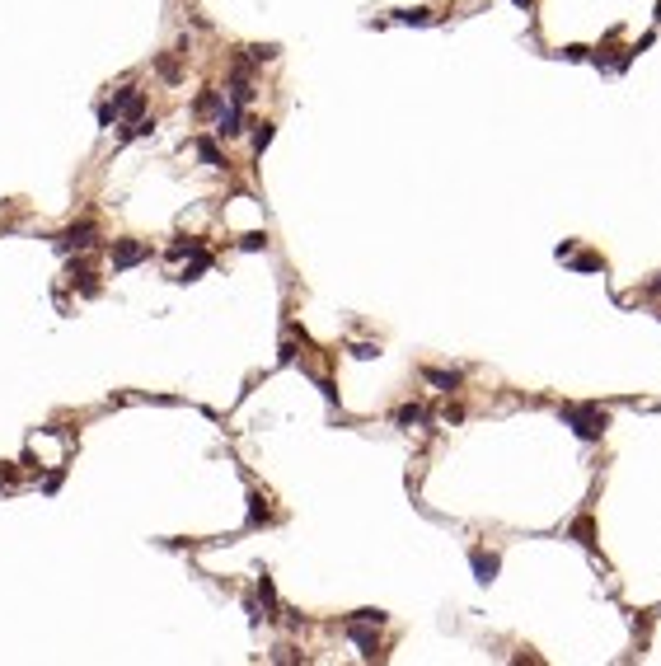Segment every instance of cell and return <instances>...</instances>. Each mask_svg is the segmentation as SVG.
I'll return each mask as SVG.
<instances>
[{"mask_svg":"<svg viewBox=\"0 0 661 666\" xmlns=\"http://www.w3.org/2000/svg\"><path fill=\"white\" fill-rule=\"evenodd\" d=\"M563 423H572V432L582 441H601L609 427V413L596 408V403H563Z\"/></svg>","mask_w":661,"mask_h":666,"instance_id":"1","label":"cell"},{"mask_svg":"<svg viewBox=\"0 0 661 666\" xmlns=\"http://www.w3.org/2000/svg\"><path fill=\"white\" fill-rule=\"evenodd\" d=\"M108 263H113V272H127V267L150 263V244L146 240H113L108 244Z\"/></svg>","mask_w":661,"mask_h":666,"instance_id":"2","label":"cell"},{"mask_svg":"<svg viewBox=\"0 0 661 666\" xmlns=\"http://www.w3.org/2000/svg\"><path fill=\"white\" fill-rule=\"evenodd\" d=\"M94 240H99V225H94V221H76V225H66V230L56 235V249H61V254H71V249L85 254V249H94Z\"/></svg>","mask_w":661,"mask_h":666,"instance_id":"3","label":"cell"},{"mask_svg":"<svg viewBox=\"0 0 661 666\" xmlns=\"http://www.w3.org/2000/svg\"><path fill=\"white\" fill-rule=\"evenodd\" d=\"M108 104L117 108V122L127 118V122H136V118H146V89H136V85H122Z\"/></svg>","mask_w":661,"mask_h":666,"instance_id":"4","label":"cell"},{"mask_svg":"<svg viewBox=\"0 0 661 666\" xmlns=\"http://www.w3.org/2000/svg\"><path fill=\"white\" fill-rule=\"evenodd\" d=\"M343 629H347V639L361 647V657H380V634H375L380 624H366V619H347Z\"/></svg>","mask_w":661,"mask_h":666,"instance_id":"5","label":"cell"},{"mask_svg":"<svg viewBox=\"0 0 661 666\" xmlns=\"http://www.w3.org/2000/svg\"><path fill=\"white\" fill-rule=\"evenodd\" d=\"M469 568H474V582H497V573H502V559L493 554V549H483V544H474L469 549Z\"/></svg>","mask_w":661,"mask_h":666,"instance_id":"6","label":"cell"},{"mask_svg":"<svg viewBox=\"0 0 661 666\" xmlns=\"http://www.w3.org/2000/svg\"><path fill=\"white\" fill-rule=\"evenodd\" d=\"M66 277H71V287H80V296H99V291H104L99 277H94V267H89V258H76V263L66 267Z\"/></svg>","mask_w":661,"mask_h":666,"instance_id":"7","label":"cell"},{"mask_svg":"<svg viewBox=\"0 0 661 666\" xmlns=\"http://www.w3.org/2000/svg\"><path fill=\"white\" fill-rule=\"evenodd\" d=\"M244 122H249V118H244V108H239V104H225L221 113H216V136H225V141H230V136L244 132Z\"/></svg>","mask_w":661,"mask_h":666,"instance_id":"8","label":"cell"},{"mask_svg":"<svg viewBox=\"0 0 661 666\" xmlns=\"http://www.w3.org/2000/svg\"><path fill=\"white\" fill-rule=\"evenodd\" d=\"M272 521H277V511H272V502H267L263 493L254 488V493H249V531H258V526H272Z\"/></svg>","mask_w":661,"mask_h":666,"instance_id":"9","label":"cell"},{"mask_svg":"<svg viewBox=\"0 0 661 666\" xmlns=\"http://www.w3.org/2000/svg\"><path fill=\"white\" fill-rule=\"evenodd\" d=\"M221 108H225V94H221V89H202V94L192 99V113H197V118H216Z\"/></svg>","mask_w":661,"mask_h":666,"instance_id":"10","label":"cell"},{"mask_svg":"<svg viewBox=\"0 0 661 666\" xmlns=\"http://www.w3.org/2000/svg\"><path fill=\"white\" fill-rule=\"evenodd\" d=\"M394 423L399 427H427V423H432V413H427L423 403H403V408H394Z\"/></svg>","mask_w":661,"mask_h":666,"instance_id":"11","label":"cell"},{"mask_svg":"<svg viewBox=\"0 0 661 666\" xmlns=\"http://www.w3.org/2000/svg\"><path fill=\"white\" fill-rule=\"evenodd\" d=\"M169 258H207V244L202 240H174L169 244Z\"/></svg>","mask_w":661,"mask_h":666,"instance_id":"12","label":"cell"},{"mask_svg":"<svg viewBox=\"0 0 661 666\" xmlns=\"http://www.w3.org/2000/svg\"><path fill=\"white\" fill-rule=\"evenodd\" d=\"M427 380H432V385H436V390H446V395H450V390H460V371H441V366H427Z\"/></svg>","mask_w":661,"mask_h":666,"instance_id":"13","label":"cell"},{"mask_svg":"<svg viewBox=\"0 0 661 666\" xmlns=\"http://www.w3.org/2000/svg\"><path fill=\"white\" fill-rule=\"evenodd\" d=\"M197 155H202V164H212V169H225V155H221V146H216L212 136L197 141Z\"/></svg>","mask_w":661,"mask_h":666,"instance_id":"14","label":"cell"},{"mask_svg":"<svg viewBox=\"0 0 661 666\" xmlns=\"http://www.w3.org/2000/svg\"><path fill=\"white\" fill-rule=\"evenodd\" d=\"M244 56H249L254 66H263V61H277L282 47H277V43H254V47H244Z\"/></svg>","mask_w":661,"mask_h":666,"instance_id":"15","label":"cell"},{"mask_svg":"<svg viewBox=\"0 0 661 666\" xmlns=\"http://www.w3.org/2000/svg\"><path fill=\"white\" fill-rule=\"evenodd\" d=\"M258 596H263V619H277V614H272V610H277V586H272L267 573L258 577Z\"/></svg>","mask_w":661,"mask_h":666,"instance_id":"16","label":"cell"},{"mask_svg":"<svg viewBox=\"0 0 661 666\" xmlns=\"http://www.w3.org/2000/svg\"><path fill=\"white\" fill-rule=\"evenodd\" d=\"M272 136H277V122H254V155H263L272 146Z\"/></svg>","mask_w":661,"mask_h":666,"instance_id":"17","label":"cell"},{"mask_svg":"<svg viewBox=\"0 0 661 666\" xmlns=\"http://www.w3.org/2000/svg\"><path fill=\"white\" fill-rule=\"evenodd\" d=\"M394 24H418V28H427V24H432V10H427V5H418V10H399Z\"/></svg>","mask_w":661,"mask_h":666,"instance_id":"18","label":"cell"},{"mask_svg":"<svg viewBox=\"0 0 661 666\" xmlns=\"http://www.w3.org/2000/svg\"><path fill=\"white\" fill-rule=\"evenodd\" d=\"M207 267H212V254H207V258H192V263H188L183 272H179V277H174V282H179V287H188V282H197V277H202V272H207Z\"/></svg>","mask_w":661,"mask_h":666,"instance_id":"19","label":"cell"},{"mask_svg":"<svg viewBox=\"0 0 661 666\" xmlns=\"http://www.w3.org/2000/svg\"><path fill=\"white\" fill-rule=\"evenodd\" d=\"M155 71H159V76H164L169 85H179V80H183V66H179L174 56H159V61H155Z\"/></svg>","mask_w":661,"mask_h":666,"instance_id":"20","label":"cell"},{"mask_svg":"<svg viewBox=\"0 0 661 666\" xmlns=\"http://www.w3.org/2000/svg\"><path fill=\"white\" fill-rule=\"evenodd\" d=\"M572 535L582 540L586 549H596V526H591V516H582V521H572Z\"/></svg>","mask_w":661,"mask_h":666,"instance_id":"21","label":"cell"},{"mask_svg":"<svg viewBox=\"0 0 661 666\" xmlns=\"http://www.w3.org/2000/svg\"><path fill=\"white\" fill-rule=\"evenodd\" d=\"M239 249L244 254H258V249H267V235L263 230H249V235H239Z\"/></svg>","mask_w":661,"mask_h":666,"instance_id":"22","label":"cell"},{"mask_svg":"<svg viewBox=\"0 0 661 666\" xmlns=\"http://www.w3.org/2000/svg\"><path fill=\"white\" fill-rule=\"evenodd\" d=\"M572 267L577 272H605V258L601 254H582V258H572Z\"/></svg>","mask_w":661,"mask_h":666,"instance_id":"23","label":"cell"},{"mask_svg":"<svg viewBox=\"0 0 661 666\" xmlns=\"http://www.w3.org/2000/svg\"><path fill=\"white\" fill-rule=\"evenodd\" d=\"M94 122H99V127H113V122H117V108H113V104L104 99V104L94 108Z\"/></svg>","mask_w":661,"mask_h":666,"instance_id":"24","label":"cell"},{"mask_svg":"<svg viewBox=\"0 0 661 666\" xmlns=\"http://www.w3.org/2000/svg\"><path fill=\"white\" fill-rule=\"evenodd\" d=\"M315 385L324 390V399H328V403H338V385H333L328 375H315Z\"/></svg>","mask_w":661,"mask_h":666,"instance_id":"25","label":"cell"},{"mask_svg":"<svg viewBox=\"0 0 661 666\" xmlns=\"http://www.w3.org/2000/svg\"><path fill=\"white\" fill-rule=\"evenodd\" d=\"M352 357H357V362H370V357H380V347H375V343H357V347H352Z\"/></svg>","mask_w":661,"mask_h":666,"instance_id":"26","label":"cell"},{"mask_svg":"<svg viewBox=\"0 0 661 666\" xmlns=\"http://www.w3.org/2000/svg\"><path fill=\"white\" fill-rule=\"evenodd\" d=\"M441 418H446V423H464V408H460V403H441Z\"/></svg>","mask_w":661,"mask_h":666,"instance_id":"27","label":"cell"},{"mask_svg":"<svg viewBox=\"0 0 661 666\" xmlns=\"http://www.w3.org/2000/svg\"><path fill=\"white\" fill-rule=\"evenodd\" d=\"M277 362H282V366H291V362H295V343H291V338L277 347Z\"/></svg>","mask_w":661,"mask_h":666,"instance_id":"28","label":"cell"},{"mask_svg":"<svg viewBox=\"0 0 661 666\" xmlns=\"http://www.w3.org/2000/svg\"><path fill=\"white\" fill-rule=\"evenodd\" d=\"M563 56H568V61H591V47H577V43H572V47H563Z\"/></svg>","mask_w":661,"mask_h":666,"instance_id":"29","label":"cell"},{"mask_svg":"<svg viewBox=\"0 0 661 666\" xmlns=\"http://www.w3.org/2000/svg\"><path fill=\"white\" fill-rule=\"evenodd\" d=\"M61 479H66V469H52V474L43 479V493H56V488H61Z\"/></svg>","mask_w":661,"mask_h":666,"instance_id":"30","label":"cell"},{"mask_svg":"<svg viewBox=\"0 0 661 666\" xmlns=\"http://www.w3.org/2000/svg\"><path fill=\"white\" fill-rule=\"evenodd\" d=\"M554 254H558V258H572V254H577V240H563Z\"/></svg>","mask_w":661,"mask_h":666,"instance_id":"31","label":"cell"},{"mask_svg":"<svg viewBox=\"0 0 661 666\" xmlns=\"http://www.w3.org/2000/svg\"><path fill=\"white\" fill-rule=\"evenodd\" d=\"M642 291H647V296H661V272L652 277V282H647V287H642Z\"/></svg>","mask_w":661,"mask_h":666,"instance_id":"32","label":"cell"},{"mask_svg":"<svg viewBox=\"0 0 661 666\" xmlns=\"http://www.w3.org/2000/svg\"><path fill=\"white\" fill-rule=\"evenodd\" d=\"M516 5H521V10H535V0H516Z\"/></svg>","mask_w":661,"mask_h":666,"instance_id":"33","label":"cell"}]
</instances>
